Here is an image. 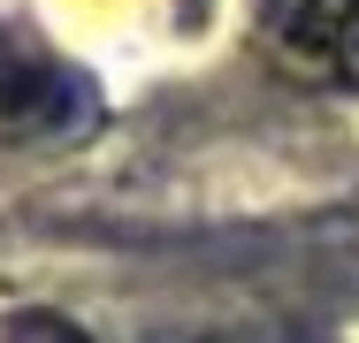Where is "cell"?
<instances>
[{
	"label": "cell",
	"instance_id": "1",
	"mask_svg": "<svg viewBox=\"0 0 359 343\" xmlns=\"http://www.w3.org/2000/svg\"><path fill=\"white\" fill-rule=\"evenodd\" d=\"M268 38L290 69L359 84V0H268Z\"/></svg>",
	"mask_w": 359,
	"mask_h": 343
},
{
	"label": "cell",
	"instance_id": "2",
	"mask_svg": "<svg viewBox=\"0 0 359 343\" xmlns=\"http://www.w3.org/2000/svg\"><path fill=\"white\" fill-rule=\"evenodd\" d=\"M76 92L46 62H0V137H54L69 122Z\"/></svg>",
	"mask_w": 359,
	"mask_h": 343
},
{
	"label": "cell",
	"instance_id": "3",
	"mask_svg": "<svg viewBox=\"0 0 359 343\" xmlns=\"http://www.w3.org/2000/svg\"><path fill=\"white\" fill-rule=\"evenodd\" d=\"M8 343H84L76 321H46V313H23V321H8Z\"/></svg>",
	"mask_w": 359,
	"mask_h": 343
}]
</instances>
